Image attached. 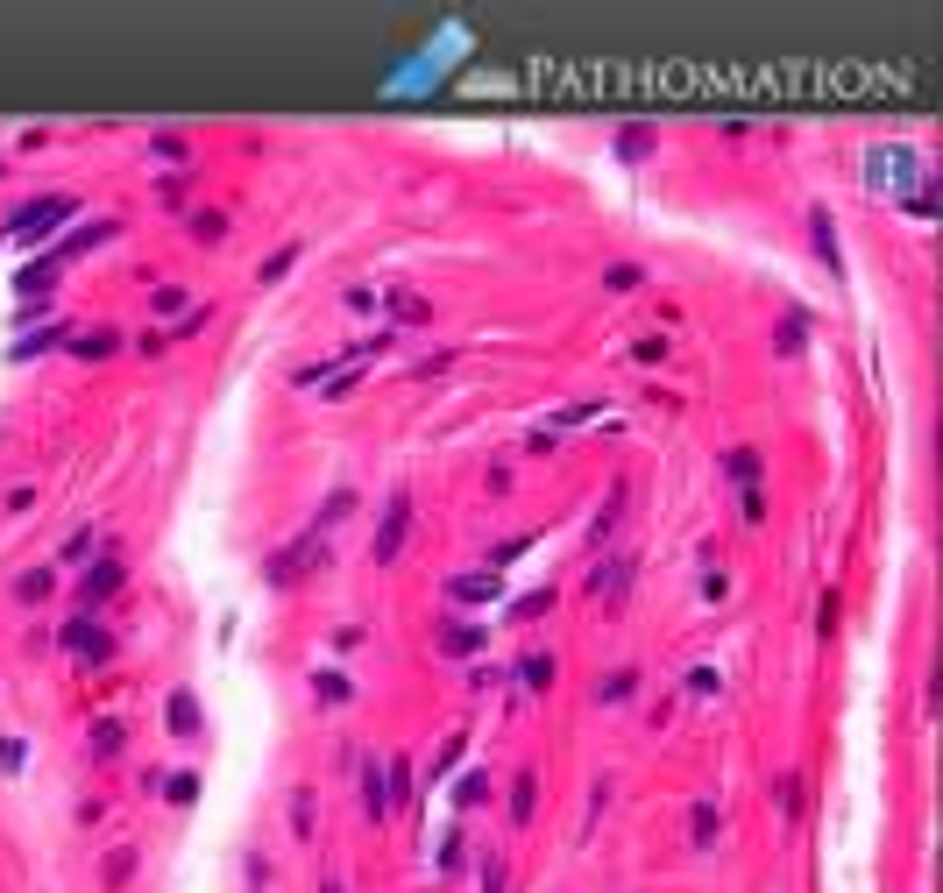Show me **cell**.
<instances>
[{
	"instance_id": "4316f807",
	"label": "cell",
	"mask_w": 943,
	"mask_h": 893,
	"mask_svg": "<svg viewBox=\"0 0 943 893\" xmlns=\"http://www.w3.org/2000/svg\"><path fill=\"white\" fill-rule=\"evenodd\" d=\"M802 341H809V319L788 312V319H780V355H802Z\"/></svg>"
},
{
	"instance_id": "60d3db41",
	"label": "cell",
	"mask_w": 943,
	"mask_h": 893,
	"mask_svg": "<svg viewBox=\"0 0 943 893\" xmlns=\"http://www.w3.org/2000/svg\"><path fill=\"white\" fill-rule=\"evenodd\" d=\"M539 610H554V589H532V596H525L511 617H539Z\"/></svg>"
},
{
	"instance_id": "ac0fdd59",
	"label": "cell",
	"mask_w": 943,
	"mask_h": 893,
	"mask_svg": "<svg viewBox=\"0 0 943 893\" xmlns=\"http://www.w3.org/2000/svg\"><path fill=\"white\" fill-rule=\"evenodd\" d=\"M483 638H490V631H476V624H447V631H440V645H447L454 660H468V653H476Z\"/></svg>"
},
{
	"instance_id": "d6a6232c",
	"label": "cell",
	"mask_w": 943,
	"mask_h": 893,
	"mask_svg": "<svg viewBox=\"0 0 943 893\" xmlns=\"http://www.w3.org/2000/svg\"><path fill=\"white\" fill-rule=\"evenodd\" d=\"M773 794H780V808H788V816H802V780H795V773H780Z\"/></svg>"
},
{
	"instance_id": "6da1fadb",
	"label": "cell",
	"mask_w": 943,
	"mask_h": 893,
	"mask_svg": "<svg viewBox=\"0 0 943 893\" xmlns=\"http://www.w3.org/2000/svg\"><path fill=\"white\" fill-rule=\"evenodd\" d=\"M305 567H327V532H298L284 553H270V567H263V575H270L277 589H291V582L305 575Z\"/></svg>"
},
{
	"instance_id": "603a6c76",
	"label": "cell",
	"mask_w": 943,
	"mask_h": 893,
	"mask_svg": "<svg viewBox=\"0 0 943 893\" xmlns=\"http://www.w3.org/2000/svg\"><path fill=\"white\" fill-rule=\"evenodd\" d=\"M320 823H312V787H291V837H312Z\"/></svg>"
},
{
	"instance_id": "44dd1931",
	"label": "cell",
	"mask_w": 943,
	"mask_h": 893,
	"mask_svg": "<svg viewBox=\"0 0 943 893\" xmlns=\"http://www.w3.org/2000/svg\"><path fill=\"white\" fill-rule=\"evenodd\" d=\"M632 688H639V667H617L610 681H596V702H632Z\"/></svg>"
},
{
	"instance_id": "5b68a950",
	"label": "cell",
	"mask_w": 943,
	"mask_h": 893,
	"mask_svg": "<svg viewBox=\"0 0 943 893\" xmlns=\"http://www.w3.org/2000/svg\"><path fill=\"white\" fill-rule=\"evenodd\" d=\"M64 645H71L86 667H107V660H114V631H107L100 617H71V624H64Z\"/></svg>"
},
{
	"instance_id": "30bf717a",
	"label": "cell",
	"mask_w": 943,
	"mask_h": 893,
	"mask_svg": "<svg viewBox=\"0 0 943 893\" xmlns=\"http://www.w3.org/2000/svg\"><path fill=\"white\" fill-rule=\"evenodd\" d=\"M86 745H93V759H114V752L128 745V723H121V716H100V723L86 730Z\"/></svg>"
},
{
	"instance_id": "cb8c5ba5",
	"label": "cell",
	"mask_w": 943,
	"mask_h": 893,
	"mask_svg": "<svg viewBox=\"0 0 943 893\" xmlns=\"http://www.w3.org/2000/svg\"><path fill=\"white\" fill-rule=\"evenodd\" d=\"M809 234H816V256H823V263H837V227H830V213H823V206L809 213Z\"/></svg>"
},
{
	"instance_id": "74e56055",
	"label": "cell",
	"mask_w": 943,
	"mask_h": 893,
	"mask_svg": "<svg viewBox=\"0 0 943 893\" xmlns=\"http://www.w3.org/2000/svg\"><path fill=\"white\" fill-rule=\"evenodd\" d=\"M156 312H192V298L178 284H156Z\"/></svg>"
},
{
	"instance_id": "1f68e13d",
	"label": "cell",
	"mask_w": 943,
	"mask_h": 893,
	"mask_svg": "<svg viewBox=\"0 0 943 893\" xmlns=\"http://www.w3.org/2000/svg\"><path fill=\"white\" fill-rule=\"evenodd\" d=\"M639 277H646L639 263H610V270H603V284H610V291H639Z\"/></svg>"
},
{
	"instance_id": "484cf974",
	"label": "cell",
	"mask_w": 943,
	"mask_h": 893,
	"mask_svg": "<svg viewBox=\"0 0 943 893\" xmlns=\"http://www.w3.org/2000/svg\"><path fill=\"white\" fill-rule=\"evenodd\" d=\"M646 149H653V128H646V121L617 128V156H646Z\"/></svg>"
},
{
	"instance_id": "d4e9b609",
	"label": "cell",
	"mask_w": 943,
	"mask_h": 893,
	"mask_svg": "<svg viewBox=\"0 0 943 893\" xmlns=\"http://www.w3.org/2000/svg\"><path fill=\"white\" fill-rule=\"evenodd\" d=\"M220 234H227V213L220 206H199L192 213V241H220Z\"/></svg>"
},
{
	"instance_id": "8fae6325",
	"label": "cell",
	"mask_w": 943,
	"mask_h": 893,
	"mask_svg": "<svg viewBox=\"0 0 943 893\" xmlns=\"http://www.w3.org/2000/svg\"><path fill=\"white\" fill-rule=\"evenodd\" d=\"M624 497H632V482H610V497H603V511H596V525H589V539H596V546L617 532V518H624Z\"/></svg>"
},
{
	"instance_id": "4dcf8cb0",
	"label": "cell",
	"mask_w": 943,
	"mask_h": 893,
	"mask_svg": "<svg viewBox=\"0 0 943 893\" xmlns=\"http://www.w3.org/2000/svg\"><path fill=\"white\" fill-rule=\"evenodd\" d=\"M348 511H355V490H334V497H327V511H320V525H312V532H327V525H341Z\"/></svg>"
},
{
	"instance_id": "f1b7e54d",
	"label": "cell",
	"mask_w": 943,
	"mask_h": 893,
	"mask_svg": "<svg viewBox=\"0 0 943 893\" xmlns=\"http://www.w3.org/2000/svg\"><path fill=\"white\" fill-rule=\"evenodd\" d=\"M164 801L192 808V801H199V773H171V780H164Z\"/></svg>"
},
{
	"instance_id": "4fadbf2b",
	"label": "cell",
	"mask_w": 943,
	"mask_h": 893,
	"mask_svg": "<svg viewBox=\"0 0 943 893\" xmlns=\"http://www.w3.org/2000/svg\"><path fill=\"white\" fill-rule=\"evenodd\" d=\"M532 808H539V773L518 766V780H511V823H532Z\"/></svg>"
},
{
	"instance_id": "7bdbcfd3",
	"label": "cell",
	"mask_w": 943,
	"mask_h": 893,
	"mask_svg": "<svg viewBox=\"0 0 943 893\" xmlns=\"http://www.w3.org/2000/svg\"><path fill=\"white\" fill-rule=\"evenodd\" d=\"M483 893H504V865H497V858L483 865Z\"/></svg>"
},
{
	"instance_id": "7402d4cb",
	"label": "cell",
	"mask_w": 943,
	"mask_h": 893,
	"mask_svg": "<svg viewBox=\"0 0 943 893\" xmlns=\"http://www.w3.org/2000/svg\"><path fill=\"white\" fill-rule=\"evenodd\" d=\"M50 589H57V575H50V567H29V575H15V596H22V603H43Z\"/></svg>"
},
{
	"instance_id": "e0dca14e",
	"label": "cell",
	"mask_w": 943,
	"mask_h": 893,
	"mask_svg": "<svg viewBox=\"0 0 943 893\" xmlns=\"http://www.w3.org/2000/svg\"><path fill=\"white\" fill-rule=\"evenodd\" d=\"M312 695H320V702H348V695H355V681H348L341 667H320V674H312Z\"/></svg>"
},
{
	"instance_id": "8d00e7d4",
	"label": "cell",
	"mask_w": 943,
	"mask_h": 893,
	"mask_svg": "<svg viewBox=\"0 0 943 893\" xmlns=\"http://www.w3.org/2000/svg\"><path fill=\"white\" fill-rule=\"evenodd\" d=\"M483 794H490V780H483V773H468V780H461V787H454V801H461V808H476V801H483Z\"/></svg>"
},
{
	"instance_id": "5bb4252c",
	"label": "cell",
	"mask_w": 943,
	"mask_h": 893,
	"mask_svg": "<svg viewBox=\"0 0 943 893\" xmlns=\"http://www.w3.org/2000/svg\"><path fill=\"white\" fill-rule=\"evenodd\" d=\"M114 348H121V334H114V327H93V334H78V341H71V355H78V362H107Z\"/></svg>"
},
{
	"instance_id": "52a82bcc",
	"label": "cell",
	"mask_w": 943,
	"mask_h": 893,
	"mask_svg": "<svg viewBox=\"0 0 943 893\" xmlns=\"http://www.w3.org/2000/svg\"><path fill=\"white\" fill-rule=\"evenodd\" d=\"M114 234H121V220H93V227H78L71 241H57V249H50V263H71V256L100 249V241H114Z\"/></svg>"
},
{
	"instance_id": "2e32d148",
	"label": "cell",
	"mask_w": 943,
	"mask_h": 893,
	"mask_svg": "<svg viewBox=\"0 0 943 893\" xmlns=\"http://www.w3.org/2000/svg\"><path fill=\"white\" fill-rule=\"evenodd\" d=\"M724 475L738 482V490H752V482H759V447H731L724 454Z\"/></svg>"
},
{
	"instance_id": "d6986e66",
	"label": "cell",
	"mask_w": 943,
	"mask_h": 893,
	"mask_svg": "<svg viewBox=\"0 0 943 893\" xmlns=\"http://www.w3.org/2000/svg\"><path fill=\"white\" fill-rule=\"evenodd\" d=\"M390 312H398L405 327H426V319H433V305H426L419 291H390Z\"/></svg>"
},
{
	"instance_id": "7a4b0ae2",
	"label": "cell",
	"mask_w": 943,
	"mask_h": 893,
	"mask_svg": "<svg viewBox=\"0 0 943 893\" xmlns=\"http://www.w3.org/2000/svg\"><path fill=\"white\" fill-rule=\"evenodd\" d=\"M405 532H412V490H390L383 525H376V539H369V560H376V567H390V560L405 553Z\"/></svg>"
},
{
	"instance_id": "e575fe53",
	"label": "cell",
	"mask_w": 943,
	"mask_h": 893,
	"mask_svg": "<svg viewBox=\"0 0 943 893\" xmlns=\"http://www.w3.org/2000/svg\"><path fill=\"white\" fill-rule=\"evenodd\" d=\"M128 872H135V844H121V851L107 858V886H128Z\"/></svg>"
},
{
	"instance_id": "ee69618b",
	"label": "cell",
	"mask_w": 943,
	"mask_h": 893,
	"mask_svg": "<svg viewBox=\"0 0 943 893\" xmlns=\"http://www.w3.org/2000/svg\"><path fill=\"white\" fill-rule=\"evenodd\" d=\"M320 893H341V886H334V879H320Z\"/></svg>"
},
{
	"instance_id": "ba28073f",
	"label": "cell",
	"mask_w": 943,
	"mask_h": 893,
	"mask_svg": "<svg viewBox=\"0 0 943 893\" xmlns=\"http://www.w3.org/2000/svg\"><path fill=\"white\" fill-rule=\"evenodd\" d=\"M362 816H369V823H383V816H390V780H383V766H376V759H362Z\"/></svg>"
},
{
	"instance_id": "b9f144b4",
	"label": "cell",
	"mask_w": 943,
	"mask_h": 893,
	"mask_svg": "<svg viewBox=\"0 0 943 893\" xmlns=\"http://www.w3.org/2000/svg\"><path fill=\"white\" fill-rule=\"evenodd\" d=\"M93 546H100V539H93V532H71V539H64V560H86V553H93Z\"/></svg>"
},
{
	"instance_id": "ffe728a7",
	"label": "cell",
	"mask_w": 943,
	"mask_h": 893,
	"mask_svg": "<svg viewBox=\"0 0 943 893\" xmlns=\"http://www.w3.org/2000/svg\"><path fill=\"white\" fill-rule=\"evenodd\" d=\"M518 681L525 688H554V653H525L518 660Z\"/></svg>"
},
{
	"instance_id": "9a60e30c",
	"label": "cell",
	"mask_w": 943,
	"mask_h": 893,
	"mask_svg": "<svg viewBox=\"0 0 943 893\" xmlns=\"http://www.w3.org/2000/svg\"><path fill=\"white\" fill-rule=\"evenodd\" d=\"M171 730H178V738H199V695L192 688L171 695Z\"/></svg>"
},
{
	"instance_id": "836d02e7",
	"label": "cell",
	"mask_w": 943,
	"mask_h": 893,
	"mask_svg": "<svg viewBox=\"0 0 943 893\" xmlns=\"http://www.w3.org/2000/svg\"><path fill=\"white\" fill-rule=\"evenodd\" d=\"M837 617H844V603H837V589H823V603H816V631L830 638V631H837Z\"/></svg>"
},
{
	"instance_id": "9c48e42d",
	"label": "cell",
	"mask_w": 943,
	"mask_h": 893,
	"mask_svg": "<svg viewBox=\"0 0 943 893\" xmlns=\"http://www.w3.org/2000/svg\"><path fill=\"white\" fill-rule=\"evenodd\" d=\"M497 589H504V582H497V567H483V575H454V582H447V596H454V603H490Z\"/></svg>"
},
{
	"instance_id": "7c38bea8",
	"label": "cell",
	"mask_w": 943,
	"mask_h": 893,
	"mask_svg": "<svg viewBox=\"0 0 943 893\" xmlns=\"http://www.w3.org/2000/svg\"><path fill=\"white\" fill-rule=\"evenodd\" d=\"M717 830H724V808L717 801H695L688 808V844H717Z\"/></svg>"
},
{
	"instance_id": "8992f818",
	"label": "cell",
	"mask_w": 943,
	"mask_h": 893,
	"mask_svg": "<svg viewBox=\"0 0 943 893\" xmlns=\"http://www.w3.org/2000/svg\"><path fill=\"white\" fill-rule=\"evenodd\" d=\"M624 589H632V553H610L596 575H589V596H596V603H624Z\"/></svg>"
},
{
	"instance_id": "83f0119b",
	"label": "cell",
	"mask_w": 943,
	"mask_h": 893,
	"mask_svg": "<svg viewBox=\"0 0 943 893\" xmlns=\"http://www.w3.org/2000/svg\"><path fill=\"white\" fill-rule=\"evenodd\" d=\"M461 752H468V730H454V738H447V745L433 752V766H426V780H440V773H447V766H454Z\"/></svg>"
},
{
	"instance_id": "ab89813d",
	"label": "cell",
	"mask_w": 943,
	"mask_h": 893,
	"mask_svg": "<svg viewBox=\"0 0 943 893\" xmlns=\"http://www.w3.org/2000/svg\"><path fill=\"white\" fill-rule=\"evenodd\" d=\"M632 355H639V362H667V334H646V341H632Z\"/></svg>"
},
{
	"instance_id": "d590c367",
	"label": "cell",
	"mask_w": 943,
	"mask_h": 893,
	"mask_svg": "<svg viewBox=\"0 0 943 893\" xmlns=\"http://www.w3.org/2000/svg\"><path fill=\"white\" fill-rule=\"evenodd\" d=\"M738 511H745V525L766 518V490H759V482H752V490H738Z\"/></svg>"
},
{
	"instance_id": "3957f363",
	"label": "cell",
	"mask_w": 943,
	"mask_h": 893,
	"mask_svg": "<svg viewBox=\"0 0 943 893\" xmlns=\"http://www.w3.org/2000/svg\"><path fill=\"white\" fill-rule=\"evenodd\" d=\"M128 582V567L114 560V546H100V560L86 567V575H78V617H93L100 603H114V589Z\"/></svg>"
},
{
	"instance_id": "f35d334b",
	"label": "cell",
	"mask_w": 943,
	"mask_h": 893,
	"mask_svg": "<svg viewBox=\"0 0 943 893\" xmlns=\"http://www.w3.org/2000/svg\"><path fill=\"white\" fill-rule=\"evenodd\" d=\"M717 688H724L717 667H695V674H688V695H717Z\"/></svg>"
},
{
	"instance_id": "277c9868",
	"label": "cell",
	"mask_w": 943,
	"mask_h": 893,
	"mask_svg": "<svg viewBox=\"0 0 943 893\" xmlns=\"http://www.w3.org/2000/svg\"><path fill=\"white\" fill-rule=\"evenodd\" d=\"M71 213H78V199H71V192H50V199H29L8 227H15L22 241H50V234H57V220H71Z\"/></svg>"
},
{
	"instance_id": "f546056e",
	"label": "cell",
	"mask_w": 943,
	"mask_h": 893,
	"mask_svg": "<svg viewBox=\"0 0 943 893\" xmlns=\"http://www.w3.org/2000/svg\"><path fill=\"white\" fill-rule=\"evenodd\" d=\"M291 263H298V241H284V249H277V256H270V263L256 270V284H277V277H284Z\"/></svg>"
}]
</instances>
